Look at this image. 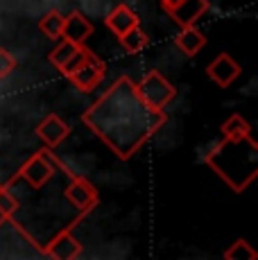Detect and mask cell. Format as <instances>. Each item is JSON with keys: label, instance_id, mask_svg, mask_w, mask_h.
Returning a JSON list of instances; mask_svg holds the SVG:
<instances>
[{"label": "cell", "instance_id": "9c48e42d", "mask_svg": "<svg viewBox=\"0 0 258 260\" xmlns=\"http://www.w3.org/2000/svg\"><path fill=\"white\" fill-rule=\"evenodd\" d=\"M34 134L46 143L48 149H54L71 136V124H68L63 118H59L57 113H50V116H46L37 124Z\"/></svg>", "mask_w": 258, "mask_h": 260}, {"label": "cell", "instance_id": "44dd1931", "mask_svg": "<svg viewBox=\"0 0 258 260\" xmlns=\"http://www.w3.org/2000/svg\"><path fill=\"white\" fill-rule=\"evenodd\" d=\"M86 50H88L86 46H79V50H77V52H75V54H73V57H71V61H68L66 66H63L61 71H59V73H61L63 77H66V79L71 77V75H73V73H75L77 68H79V63L84 61V57H86Z\"/></svg>", "mask_w": 258, "mask_h": 260}, {"label": "cell", "instance_id": "7c38bea8", "mask_svg": "<svg viewBox=\"0 0 258 260\" xmlns=\"http://www.w3.org/2000/svg\"><path fill=\"white\" fill-rule=\"evenodd\" d=\"M91 34H93V25L84 14L71 12L68 16H63V32H61L63 39L82 46V43H86V39L91 37Z\"/></svg>", "mask_w": 258, "mask_h": 260}, {"label": "cell", "instance_id": "9a60e30c", "mask_svg": "<svg viewBox=\"0 0 258 260\" xmlns=\"http://www.w3.org/2000/svg\"><path fill=\"white\" fill-rule=\"evenodd\" d=\"M120 46L125 48V52L129 54H136V52H143L147 46H150V39H147V34L141 29V25H136V27H132L127 34H122L120 39Z\"/></svg>", "mask_w": 258, "mask_h": 260}, {"label": "cell", "instance_id": "5bb4252c", "mask_svg": "<svg viewBox=\"0 0 258 260\" xmlns=\"http://www.w3.org/2000/svg\"><path fill=\"white\" fill-rule=\"evenodd\" d=\"M82 46H84V43H82ZM77 50H79L77 43H73V41H68V39L61 37L57 46H54L50 52H48V61H50L52 66L57 68V71H61V68L66 66L68 61H71V57L77 52Z\"/></svg>", "mask_w": 258, "mask_h": 260}, {"label": "cell", "instance_id": "3957f363", "mask_svg": "<svg viewBox=\"0 0 258 260\" xmlns=\"http://www.w3.org/2000/svg\"><path fill=\"white\" fill-rule=\"evenodd\" d=\"M54 170H57V156L52 154V149H41V152L32 154L25 163L21 166L16 174L12 177V181L7 183V188H12L14 183L25 181L32 190H41L43 186L50 183V179L54 177Z\"/></svg>", "mask_w": 258, "mask_h": 260}, {"label": "cell", "instance_id": "277c9868", "mask_svg": "<svg viewBox=\"0 0 258 260\" xmlns=\"http://www.w3.org/2000/svg\"><path fill=\"white\" fill-rule=\"evenodd\" d=\"M136 91L141 95V100L147 104L150 109H166L172 100L177 98V88L175 84L168 77H163L158 71H150L141 82H136Z\"/></svg>", "mask_w": 258, "mask_h": 260}, {"label": "cell", "instance_id": "4fadbf2b", "mask_svg": "<svg viewBox=\"0 0 258 260\" xmlns=\"http://www.w3.org/2000/svg\"><path fill=\"white\" fill-rule=\"evenodd\" d=\"M175 46L186 57H197L202 52V48L206 46V37L195 25H188V27H181V32L175 37Z\"/></svg>", "mask_w": 258, "mask_h": 260}, {"label": "cell", "instance_id": "e0dca14e", "mask_svg": "<svg viewBox=\"0 0 258 260\" xmlns=\"http://www.w3.org/2000/svg\"><path fill=\"white\" fill-rule=\"evenodd\" d=\"M220 134L222 136H242V134H251V124L245 116L233 113V116H229L224 122H222Z\"/></svg>", "mask_w": 258, "mask_h": 260}, {"label": "cell", "instance_id": "6da1fadb", "mask_svg": "<svg viewBox=\"0 0 258 260\" xmlns=\"http://www.w3.org/2000/svg\"><path fill=\"white\" fill-rule=\"evenodd\" d=\"M82 122L118 158L127 161L156 136L168 122V113L166 109L147 107L136 91V82L122 75L82 113Z\"/></svg>", "mask_w": 258, "mask_h": 260}, {"label": "cell", "instance_id": "ba28073f", "mask_svg": "<svg viewBox=\"0 0 258 260\" xmlns=\"http://www.w3.org/2000/svg\"><path fill=\"white\" fill-rule=\"evenodd\" d=\"M206 75L215 86L229 88L233 82L242 75V66L231 57L229 52H220L211 63L206 66Z\"/></svg>", "mask_w": 258, "mask_h": 260}, {"label": "cell", "instance_id": "7a4b0ae2", "mask_svg": "<svg viewBox=\"0 0 258 260\" xmlns=\"http://www.w3.org/2000/svg\"><path fill=\"white\" fill-rule=\"evenodd\" d=\"M204 163L233 192L242 194L258 177V145L251 134L222 136L206 152Z\"/></svg>", "mask_w": 258, "mask_h": 260}, {"label": "cell", "instance_id": "52a82bcc", "mask_svg": "<svg viewBox=\"0 0 258 260\" xmlns=\"http://www.w3.org/2000/svg\"><path fill=\"white\" fill-rule=\"evenodd\" d=\"M84 247L82 242L73 236V226H66L63 231H59L46 247H41V253L54 260H75L82 256Z\"/></svg>", "mask_w": 258, "mask_h": 260}, {"label": "cell", "instance_id": "ffe728a7", "mask_svg": "<svg viewBox=\"0 0 258 260\" xmlns=\"http://www.w3.org/2000/svg\"><path fill=\"white\" fill-rule=\"evenodd\" d=\"M16 66H18L16 57H14V54L9 52V50L0 48V79L9 77V75L16 71Z\"/></svg>", "mask_w": 258, "mask_h": 260}, {"label": "cell", "instance_id": "ac0fdd59", "mask_svg": "<svg viewBox=\"0 0 258 260\" xmlns=\"http://www.w3.org/2000/svg\"><path fill=\"white\" fill-rule=\"evenodd\" d=\"M256 258H258V251L247 240H236L224 251V260H256Z\"/></svg>", "mask_w": 258, "mask_h": 260}, {"label": "cell", "instance_id": "8fae6325", "mask_svg": "<svg viewBox=\"0 0 258 260\" xmlns=\"http://www.w3.org/2000/svg\"><path fill=\"white\" fill-rule=\"evenodd\" d=\"M104 25L109 27V32H113L118 39H120L122 34H127L132 27L141 25V18H138V14L134 12L132 7H127V5H118V7H113L111 12L107 14Z\"/></svg>", "mask_w": 258, "mask_h": 260}, {"label": "cell", "instance_id": "7402d4cb", "mask_svg": "<svg viewBox=\"0 0 258 260\" xmlns=\"http://www.w3.org/2000/svg\"><path fill=\"white\" fill-rule=\"evenodd\" d=\"M0 186H3V183H0ZM5 222H7V217H5V215H3V213H0V226H3V224H5Z\"/></svg>", "mask_w": 258, "mask_h": 260}, {"label": "cell", "instance_id": "d6986e66", "mask_svg": "<svg viewBox=\"0 0 258 260\" xmlns=\"http://www.w3.org/2000/svg\"><path fill=\"white\" fill-rule=\"evenodd\" d=\"M18 211V199L12 194V190L7 186H0V213L7 217V222H14V215Z\"/></svg>", "mask_w": 258, "mask_h": 260}, {"label": "cell", "instance_id": "8992f818", "mask_svg": "<svg viewBox=\"0 0 258 260\" xmlns=\"http://www.w3.org/2000/svg\"><path fill=\"white\" fill-rule=\"evenodd\" d=\"M104 77H107V63H104L95 52L86 50L84 61L79 63V68L68 79H71V84L77 88V91L91 93V91H95V88L100 86V82Z\"/></svg>", "mask_w": 258, "mask_h": 260}, {"label": "cell", "instance_id": "30bf717a", "mask_svg": "<svg viewBox=\"0 0 258 260\" xmlns=\"http://www.w3.org/2000/svg\"><path fill=\"white\" fill-rule=\"evenodd\" d=\"M211 9V3L208 0H181L175 7L166 9L170 14V18L181 27H188V25H195L202 16Z\"/></svg>", "mask_w": 258, "mask_h": 260}, {"label": "cell", "instance_id": "2e32d148", "mask_svg": "<svg viewBox=\"0 0 258 260\" xmlns=\"http://www.w3.org/2000/svg\"><path fill=\"white\" fill-rule=\"evenodd\" d=\"M39 27H41V32L46 34L48 39H52V41H59L61 39V32H63V16L59 12H48L46 16H41V21H39Z\"/></svg>", "mask_w": 258, "mask_h": 260}, {"label": "cell", "instance_id": "5b68a950", "mask_svg": "<svg viewBox=\"0 0 258 260\" xmlns=\"http://www.w3.org/2000/svg\"><path fill=\"white\" fill-rule=\"evenodd\" d=\"M68 186L63 190V197H66V202L71 204L73 208H77L79 215H86L91 213L93 208L98 206V202H100V192H98V188L93 186L88 179L79 177V174L71 172L68 174Z\"/></svg>", "mask_w": 258, "mask_h": 260}]
</instances>
